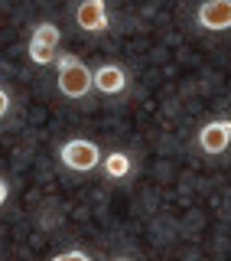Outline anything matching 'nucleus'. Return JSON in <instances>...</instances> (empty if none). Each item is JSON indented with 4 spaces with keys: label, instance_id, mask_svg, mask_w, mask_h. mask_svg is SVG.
<instances>
[{
    "label": "nucleus",
    "instance_id": "obj_1",
    "mask_svg": "<svg viewBox=\"0 0 231 261\" xmlns=\"http://www.w3.org/2000/svg\"><path fill=\"white\" fill-rule=\"evenodd\" d=\"M55 88H59V95L69 98V101H85V98L95 92L92 69H88L78 56L59 53L55 56Z\"/></svg>",
    "mask_w": 231,
    "mask_h": 261
},
{
    "label": "nucleus",
    "instance_id": "obj_2",
    "mask_svg": "<svg viewBox=\"0 0 231 261\" xmlns=\"http://www.w3.org/2000/svg\"><path fill=\"white\" fill-rule=\"evenodd\" d=\"M59 163L69 173H95L104 160V150L88 137H69V141L59 144Z\"/></svg>",
    "mask_w": 231,
    "mask_h": 261
},
{
    "label": "nucleus",
    "instance_id": "obj_3",
    "mask_svg": "<svg viewBox=\"0 0 231 261\" xmlns=\"http://www.w3.org/2000/svg\"><path fill=\"white\" fill-rule=\"evenodd\" d=\"M59 43H62V30L55 23H36L30 30V43H26V56L33 65H52L55 56H59Z\"/></svg>",
    "mask_w": 231,
    "mask_h": 261
},
{
    "label": "nucleus",
    "instance_id": "obj_4",
    "mask_svg": "<svg viewBox=\"0 0 231 261\" xmlns=\"http://www.w3.org/2000/svg\"><path fill=\"white\" fill-rule=\"evenodd\" d=\"M195 147L205 157H221L231 147V118H212L195 134Z\"/></svg>",
    "mask_w": 231,
    "mask_h": 261
},
{
    "label": "nucleus",
    "instance_id": "obj_5",
    "mask_svg": "<svg viewBox=\"0 0 231 261\" xmlns=\"http://www.w3.org/2000/svg\"><path fill=\"white\" fill-rule=\"evenodd\" d=\"M92 82L95 92L104 98H118L130 88V72L124 69L121 62H101L98 69H92Z\"/></svg>",
    "mask_w": 231,
    "mask_h": 261
},
{
    "label": "nucleus",
    "instance_id": "obj_6",
    "mask_svg": "<svg viewBox=\"0 0 231 261\" xmlns=\"http://www.w3.org/2000/svg\"><path fill=\"white\" fill-rule=\"evenodd\" d=\"M195 27L205 33H228L231 30V0H205L195 7Z\"/></svg>",
    "mask_w": 231,
    "mask_h": 261
},
{
    "label": "nucleus",
    "instance_id": "obj_7",
    "mask_svg": "<svg viewBox=\"0 0 231 261\" xmlns=\"http://www.w3.org/2000/svg\"><path fill=\"white\" fill-rule=\"evenodd\" d=\"M72 20L81 33H108L111 30V13L104 7V0H85L72 10Z\"/></svg>",
    "mask_w": 231,
    "mask_h": 261
},
{
    "label": "nucleus",
    "instance_id": "obj_8",
    "mask_svg": "<svg viewBox=\"0 0 231 261\" xmlns=\"http://www.w3.org/2000/svg\"><path fill=\"white\" fill-rule=\"evenodd\" d=\"M134 170H137V163H134V153L130 150H108L104 153V160H101V173L111 179V183H124V179H130L134 176Z\"/></svg>",
    "mask_w": 231,
    "mask_h": 261
},
{
    "label": "nucleus",
    "instance_id": "obj_9",
    "mask_svg": "<svg viewBox=\"0 0 231 261\" xmlns=\"http://www.w3.org/2000/svg\"><path fill=\"white\" fill-rule=\"evenodd\" d=\"M52 261H92V255L81 248H69V251H59V255H52Z\"/></svg>",
    "mask_w": 231,
    "mask_h": 261
},
{
    "label": "nucleus",
    "instance_id": "obj_10",
    "mask_svg": "<svg viewBox=\"0 0 231 261\" xmlns=\"http://www.w3.org/2000/svg\"><path fill=\"white\" fill-rule=\"evenodd\" d=\"M10 111H13V98H10V92H7L4 85H0V121L10 118Z\"/></svg>",
    "mask_w": 231,
    "mask_h": 261
},
{
    "label": "nucleus",
    "instance_id": "obj_11",
    "mask_svg": "<svg viewBox=\"0 0 231 261\" xmlns=\"http://www.w3.org/2000/svg\"><path fill=\"white\" fill-rule=\"evenodd\" d=\"M7 199H10V183H7V176H0V209L7 206Z\"/></svg>",
    "mask_w": 231,
    "mask_h": 261
},
{
    "label": "nucleus",
    "instance_id": "obj_12",
    "mask_svg": "<svg viewBox=\"0 0 231 261\" xmlns=\"http://www.w3.org/2000/svg\"><path fill=\"white\" fill-rule=\"evenodd\" d=\"M111 261H130V258H124V255H118V258H111Z\"/></svg>",
    "mask_w": 231,
    "mask_h": 261
}]
</instances>
